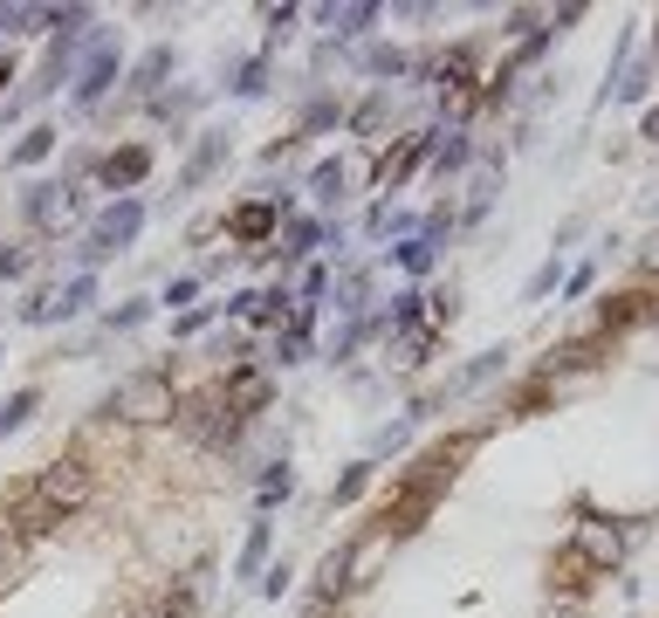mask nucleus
I'll list each match as a JSON object with an SVG mask.
<instances>
[{
	"label": "nucleus",
	"mask_w": 659,
	"mask_h": 618,
	"mask_svg": "<svg viewBox=\"0 0 659 618\" xmlns=\"http://www.w3.org/2000/svg\"><path fill=\"white\" fill-rule=\"evenodd\" d=\"M138 227H145V206H138V199L104 206L97 227H90V241H82V262H104V255H117V247H131V241H138Z\"/></svg>",
	"instance_id": "obj_3"
},
{
	"label": "nucleus",
	"mask_w": 659,
	"mask_h": 618,
	"mask_svg": "<svg viewBox=\"0 0 659 618\" xmlns=\"http://www.w3.org/2000/svg\"><path fill=\"white\" fill-rule=\"evenodd\" d=\"M288 494H296V474H288V468H268V474H262V509L288 502Z\"/></svg>",
	"instance_id": "obj_22"
},
{
	"label": "nucleus",
	"mask_w": 659,
	"mask_h": 618,
	"mask_svg": "<svg viewBox=\"0 0 659 618\" xmlns=\"http://www.w3.org/2000/svg\"><path fill=\"white\" fill-rule=\"evenodd\" d=\"M323 21H330V28H337V35H364L371 21H378V8H371V0H357V8H330Z\"/></svg>",
	"instance_id": "obj_16"
},
{
	"label": "nucleus",
	"mask_w": 659,
	"mask_h": 618,
	"mask_svg": "<svg viewBox=\"0 0 659 618\" xmlns=\"http://www.w3.org/2000/svg\"><path fill=\"white\" fill-rule=\"evenodd\" d=\"M502 357H509V351H481V357L461 371V379H453V392H474L481 379H494V371H502Z\"/></svg>",
	"instance_id": "obj_18"
},
{
	"label": "nucleus",
	"mask_w": 659,
	"mask_h": 618,
	"mask_svg": "<svg viewBox=\"0 0 659 618\" xmlns=\"http://www.w3.org/2000/svg\"><path fill=\"white\" fill-rule=\"evenodd\" d=\"M262 82H268V62L255 56V62H240V76H234V90L240 97H262Z\"/></svg>",
	"instance_id": "obj_27"
},
{
	"label": "nucleus",
	"mask_w": 659,
	"mask_h": 618,
	"mask_svg": "<svg viewBox=\"0 0 659 618\" xmlns=\"http://www.w3.org/2000/svg\"><path fill=\"white\" fill-rule=\"evenodd\" d=\"M420 303H426V296H399V310H392V323H399V330H420Z\"/></svg>",
	"instance_id": "obj_32"
},
{
	"label": "nucleus",
	"mask_w": 659,
	"mask_h": 618,
	"mask_svg": "<svg viewBox=\"0 0 659 618\" xmlns=\"http://www.w3.org/2000/svg\"><path fill=\"white\" fill-rule=\"evenodd\" d=\"M8 82H14V69H8V62H0V90H8Z\"/></svg>",
	"instance_id": "obj_40"
},
{
	"label": "nucleus",
	"mask_w": 659,
	"mask_h": 618,
	"mask_svg": "<svg viewBox=\"0 0 659 618\" xmlns=\"http://www.w3.org/2000/svg\"><path fill=\"white\" fill-rule=\"evenodd\" d=\"M21 316H28V323H56V316H62V310H56V288H35Z\"/></svg>",
	"instance_id": "obj_29"
},
{
	"label": "nucleus",
	"mask_w": 659,
	"mask_h": 618,
	"mask_svg": "<svg viewBox=\"0 0 659 618\" xmlns=\"http://www.w3.org/2000/svg\"><path fill=\"white\" fill-rule=\"evenodd\" d=\"M639 131H646V138H659V110H646V124H639Z\"/></svg>",
	"instance_id": "obj_39"
},
{
	"label": "nucleus",
	"mask_w": 659,
	"mask_h": 618,
	"mask_svg": "<svg viewBox=\"0 0 659 618\" xmlns=\"http://www.w3.org/2000/svg\"><path fill=\"white\" fill-rule=\"evenodd\" d=\"M570 557L584 563V570H618V563H626V529L584 516V522H577V536H570Z\"/></svg>",
	"instance_id": "obj_4"
},
{
	"label": "nucleus",
	"mask_w": 659,
	"mask_h": 618,
	"mask_svg": "<svg viewBox=\"0 0 659 618\" xmlns=\"http://www.w3.org/2000/svg\"><path fill=\"white\" fill-rule=\"evenodd\" d=\"M165 76H173V49H151V56H145V62L131 69V90H138V97H151Z\"/></svg>",
	"instance_id": "obj_12"
},
{
	"label": "nucleus",
	"mask_w": 659,
	"mask_h": 618,
	"mask_svg": "<svg viewBox=\"0 0 659 618\" xmlns=\"http://www.w3.org/2000/svg\"><path fill=\"white\" fill-rule=\"evenodd\" d=\"M193 296H199V275H179L173 288H165V303H193Z\"/></svg>",
	"instance_id": "obj_35"
},
{
	"label": "nucleus",
	"mask_w": 659,
	"mask_h": 618,
	"mask_svg": "<svg viewBox=\"0 0 659 618\" xmlns=\"http://www.w3.org/2000/svg\"><path fill=\"white\" fill-rule=\"evenodd\" d=\"M316 234H323L316 220H296V227H288V247H282V255H288V262H296V255H309V247H316Z\"/></svg>",
	"instance_id": "obj_28"
},
{
	"label": "nucleus",
	"mask_w": 659,
	"mask_h": 618,
	"mask_svg": "<svg viewBox=\"0 0 659 618\" xmlns=\"http://www.w3.org/2000/svg\"><path fill=\"white\" fill-rule=\"evenodd\" d=\"M399 268H412V275H426V268H433V241H426V234H412V241H399Z\"/></svg>",
	"instance_id": "obj_19"
},
{
	"label": "nucleus",
	"mask_w": 659,
	"mask_h": 618,
	"mask_svg": "<svg viewBox=\"0 0 659 618\" xmlns=\"http://www.w3.org/2000/svg\"><path fill=\"white\" fill-rule=\"evenodd\" d=\"M117 82V41L110 35H97V49H90V62H82V76H76V104L90 110V104H104V90Z\"/></svg>",
	"instance_id": "obj_6"
},
{
	"label": "nucleus",
	"mask_w": 659,
	"mask_h": 618,
	"mask_svg": "<svg viewBox=\"0 0 659 618\" xmlns=\"http://www.w3.org/2000/svg\"><path fill=\"white\" fill-rule=\"evenodd\" d=\"M268 563V522H255V529H247V550H240V577H255Z\"/></svg>",
	"instance_id": "obj_21"
},
{
	"label": "nucleus",
	"mask_w": 659,
	"mask_h": 618,
	"mask_svg": "<svg viewBox=\"0 0 659 618\" xmlns=\"http://www.w3.org/2000/svg\"><path fill=\"white\" fill-rule=\"evenodd\" d=\"M14 563H21V543H14L8 529H0V577H14Z\"/></svg>",
	"instance_id": "obj_34"
},
{
	"label": "nucleus",
	"mask_w": 659,
	"mask_h": 618,
	"mask_svg": "<svg viewBox=\"0 0 659 618\" xmlns=\"http://www.w3.org/2000/svg\"><path fill=\"white\" fill-rule=\"evenodd\" d=\"M62 206H69V186H28V220L35 227H56Z\"/></svg>",
	"instance_id": "obj_11"
},
{
	"label": "nucleus",
	"mask_w": 659,
	"mask_h": 618,
	"mask_svg": "<svg viewBox=\"0 0 659 618\" xmlns=\"http://www.w3.org/2000/svg\"><path fill=\"white\" fill-rule=\"evenodd\" d=\"M639 268H646V275H659V234H652V241L639 247Z\"/></svg>",
	"instance_id": "obj_38"
},
{
	"label": "nucleus",
	"mask_w": 659,
	"mask_h": 618,
	"mask_svg": "<svg viewBox=\"0 0 659 618\" xmlns=\"http://www.w3.org/2000/svg\"><path fill=\"white\" fill-rule=\"evenodd\" d=\"M316 598H344V557L337 550H330L323 570H316Z\"/></svg>",
	"instance_id": "obj_23"
},
{
	"label": "nucleus",
	"mask_w": 659,
	"mask_h": 618,
	"mask_svg": "<svg viewBox=\"0 0 659 618\" xmlns=\"http://www.w3.org/2000/svg\"><path fill=\"white\" fill-rule=\"evenodd\" d=\"M337 557H344V591H364L371 577H378V563L392 557V536H385V529H364L357 543H351V550H337Z\"/></svg>",
	"instance_id": "obj_5"
},
{
	"label": "nucleus",
	"mask_w": 659,
	"mask_h": 618,
	"mask_svg": "<svg viewBox=\"0 0 659 618\" xmlns=\"http://www.w3.org/2000/svg\"><path fill=\"white\" fill-rule=\"evenodd\" d=\"M28 268V255H21V247H8V241H0V275H21Z\"/></svg>",
	"instance_id": "obj_36"
},
{
	"label": "nucleus",
	"mask_w": 659,
	"mask_h": 618,
	"mask_svg": "<svg viewBox=\"0 0 659 618\" xmlns=\"http://www.w3.org/2000/svg\"><path fill=\"white\" fill-rule=\"evenodd\" d=\"M151 316V303H124V310H110V330H131V323H145Z\"/></svg>",
	"instance_id": "obj_33"
},
{
	"label": "nucleus",
	"mask_w": 659,
	"mask_h": 618,
	"mask_svg": "<svg viewBox=\"0 0 659 618\" xmlns=\"http://www.w3.org/2000/svg\"><path fill=\"white\" fill-rule=\"evenodd\" d=\"M632 316H646V296H611V303H604V330L632 323Z\"/></svg>",
	"instance_id": "obj_25"
},
{
	"label": "nucleus",
	"mask_w": 659,
	"mask_h": 618,
	"mask_svg": "<svg viewBox=\"0 0 659 618\" xmlns=\"http://www.w3.org/2000/svg\"><path fill=\"white\" fill-rule=\"evenodd\" d=\"M110 420H131V426H165V420H179V385H173V371H131V379H117V392L104 399Z\"/></svg>",
	"instance_id": "obj_2"
},
{
	"label": "nucleus",
	"mask_w": 659,
	"mask_h": 618,
	"mask_svg": "<svg viewBox=\"0 0 659 618\" xmlns=\"http://www.w3.org/2000/svg\"><path fill=\"white\" fill-rule=\"evenodd\" d=\"M227 310L247 316V323H282L288 316V296H282V288H247V296H234Z\"/></svg>",
	"instance_id": "obj_10"
},
{
	"label": "nucleus",
	"mask_w": 659,
	"mask_h": 618,
	"mask_svg": "<svg viewBox=\"0 0 659 618\" xmlns=\"http://www.w3.org/2000/svg\"><path fill=\"white\" fill-rule=\"evenodd\" d=\"M90 296H97V282H90V275H76L69 288H56V310L76 316V310H90Z\"/></svg>",
	"instance_id": "obj_20"
},
{
	"label": "nucleus",
	"mask_w": 659,
	"mask_h": 618,
	"mask_svg": "<svg viewBox=\"0 0 659 618\" xmlns=\"http://www.w3.org/2000/svg\"><path fill=\"white\" fill-rule=\"evenodd\" d=\"M303 344H309L303 330H288V337H275V357H282V364H303Z\"/></svg>",
	"instance_id": "obj_31"
},
{
	"label": "nucleus",
	"mask_w": 659,
	"mask_h": 618,
	"mask_svg": "<svg viewBox=\"0 0 659 618\" xmlns=\"http://www.w3.org/2000/svg\"><path fill=\"white\" fill-rule=\"evenodd\" d=\"M364 488H371V461H357V468H351V474L337 481V494H330V502H357Z\"/></svg>",
	"instance_id": "obj_26"
},
{
	"label": "nucleus",
	"mask_w": 659,
	"mask_h": 618,
	"mask_svg": "<svg viewBox=\"0 0 659 618\" xmlns=\"http://www.w3.org/2000/svg\"><path fill=\"white\" fill-rule=\"evenodd\" d=\"M145 173H151V151H145V145H124V151L104 158V186H117V193H131Z\"/></svg>",
	"instance_id": "obj_8"
},
{
	"label": "nucleus",
	"mask_w": 659,
	"mask_h": 618,
	"mask_svg": "<svg viewBox=\"0 0 659 618\" xmlns=\"http://www.w3.org/2000/svg\"><path fill=\"white\" fill-rule=\"evenodd\" d=\"M220 158H227V138H206V145L193 151V165H186V173H179V186H199V179H206V173H214V165H220Z\"/></svg>",
	"instance_id": "obj_15"
},
{
	"label": "nucleus",
	"mask_w": 659,
	"mask_h": 618,
	"mask_svg": "<svg viewBox=\"0 0 659 618\" xmlns=\"http://www.w3.org/2000/svg\"><path fill=\"white\" fill-rule=\"evenodd\" d=\"M35 405H41V392H35V385H21L8 405H0V433H21V426L35 420Z\"/></svg>",
	"instance_id": "obj_13"
},
{
	"label": "nucleus",
	"mask_w": 659,
	"mask_h": 618,
	"mask_svg": "<svg viewBox=\"0 0 659 618\" xmlns=\"http://www.w3.org/2000/svg\"><path fill=\"white\" fill-rule=\"evenodd\" d=\"M591 282H598V268H591V262H584V268H577V275H570V282H563V288H570V296H591Z\"/></svg>",
	"instance_id": "obj_37"
},
{
	"label": "nucleus",
	"mask_w": 659,
	"mask_h": 618,
	"mask_svg": "<svg viewBox=\"0 0 659 618\" xmlns=\"http://www.w3.org/2000/svg\"><path fill=\"white\" fill-rule=\"evenodd\" d=\"M275 220H282V206H275V199H255V206H240V214L227 220V234H234V241H268Z\"/></svg>",
	"instance_id": "obj_9"
},
{
	"label": "nucleus",
	"mask_w": 659,
	"mask_h": 618,
	"mask_svg": "<svg viewBox=\"0 0 659 618\" xmlns=\"http://www.w3.org/2000/svg\"><path fill=\"white\" fill-rule=\"evenodd\" d=\"M364 62H371V69H378V76H405V69H412V62H405L399 49H371Z\"/></svg>",
	"instance_id": "obj_30"
},
{
	"label": "nucleus",
	"mask_w": 659,
	"mask_h": 618,
	"mask_svg": "<svg viewBox=\"0 0 659 618\" xmlns=\"http://www.w3.org/2000/svg\"><path fill=\"white\" fill-rule=\"evenodd\" d=\"M426 151H433V131H412L399 151H385V158H378V186H385V193H399V186L426 165Z\"/></svg>",
	"instance_id": "obj_7"
},
{
	"label": "nucleus",
	"mask_w": 659,
	"mask_h": 618,
	"mask_svg": "<svg viewBox=\"0 0 659 618\" xmlns=\"http://www.w3.org/2000/svg\"><path fill=\"white\" fill-rule=\"evenodd\" d=\"M557 275H563V262L550 255L543 268H535V275H529V288H522V303H543V296H550V288H557Z\"/></svg>",
	"instance_id": "obj_24"
},
{
	"label": "nucleus",
	"mask_w": 659,
	"mask_h": 618,
	"mask_svg": "<svg viewBox=\"0 0 659 618\" xmlns=\"http://www.w3.org/2000/svg\"><path fill=\"white\" fill-rule=\"evenodd\" d=\"M82 502H90V468H82L76 453H69V461H49V468L35 474V488L14 502L8 522H14L21 536H41V529H56L62 516H76Z\"/></svg>",
	"instance_id": "obj_1"
},
{
	"label": "nucleus",
	"mask_w": 659,
	"mask_h": 618,
	"mask_svg": "<svg viewBox=\"0 0 659 618\" xmlns=\"http://www.w3.org/2000/svg\"><path fill=\"white\" fill-rule=\"evenodd\" d=\"M49 151H56V131H49V124H35V131H28V138L8 151V165H41Z\"/></svg>",
	"instance_id": "obj_14"
},
{
	"label": "nucleus",
	"mask_w": 659,
	"mask_h": 618,
	"mask_svg": "<svg viewBox=\"0 0 659 618\" xmlns=\"http://www.w3.org/2000/svg\"><path fill=\"white\" fill-rule=\"evenodd\" d=\"M337 193H344V165H337V158H323L316 173H309V199H323V206H330Z\"/></svg>",
	"instance_id": "obj_17"
}]
</instances>
